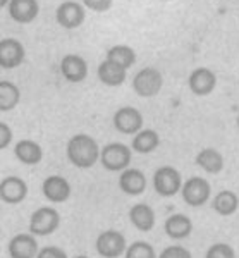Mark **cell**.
I'll return each instance as SVG.
<instances>
[{"mask_svg": "<svg viewBox=\"0 0 239 258\" xmlns=\"http://www.w3.org/2000/svg\"><path fill=\"white\" fill-rule=\"evenodd\" d=\"M67 159L71 164L78 169H90L96 164L100 159V150L98 143L91 138L90 135H76L67 141Z\"/></svg>", "mask_w": 239, "mask_h": 258, "instance_id": "obj_1", "label": "cell"}, {"mask_svg": "<svg viewBox=\"0 0 239 258\" xmlns=\"http://www.w3.org/2000/svg\"><path fill=\"white\" fill-rule=\"evenodd\" d=\"M133 159V148H129L124 143H107L102 148L100 153V162H102L103 169L110 170V172H121L129 167Z\"/></svg>", "mask_w": 239, "mask_h": 258, "instance_id": "obj_2", "label": "cell"}, {"mask_svg": "<svg viewBox=\"0 0 239 258\" xmlns=\"http://www.w3.org/2000/svg\"><path fill=\"white\" fill-rule=\"evenodd\" d=\"M183 179L179 170H175L170 165H163L157 169L153 174V188L162 198H170L177 195L183 189Z\"/></svg>", "mask_w": 239, "mask_h": 258, "instance_id": "obj_3", "label": "cell"}, {"mask_svg": "<svg viewBox=\"0 0 239 258\" xmlns=\"http://www.w3.org/2000/svg\"><path fill=\"white\" fill-rule=\"evenodd\" d=\"M162 85H163V78L160 71L153 68L141 69L133 80L134 93L141 98H152L155 95H158L162 90Z\"/></svg>", "mask_w": 239, "mask_h": 258, "instance_id": "obj_4", "label": "cell"}, {"mask_svg": "<svg viewBox=\"0 0 239 258\" xmlns=\"http://www.w3.org/2000/svg\"><path fill=\"white\" fill-rule=\"evenodd\" d=\"M61 224V215L52 207H40L38 210L33 212L29 219V231L33 236H48L57 231Z\"/></svg>", "mask_w": 239, "mask_h": 258, "instance_id": "obj_5", "label": "cell"}, {"mask_svg": "<svg viewBox=\"0 0 239 258\" xmlns=\"http://www.w3.org/2000/svg\"><path fill=\"white\" fill-rule=\"evenodd\" d=\"M96 253L103 258H117L123 253H126L128 244H126V238L115 229H108L103 231L102 234L96 238L95 241Z\"/></svg>", "mask_w": 239, "mask_h": 258, "instance_id": "obj_6", "label": "cell"}, {"mask_svg": "<svg viewBox=\"0 0 239 258\" xmlns=\"http://www.w3.org/2000/svg\"><path fill=\"white\" fill-rule=\"evenodd\" d=\"M181 193H183L184 202H186L190 207H201L208 202V198H210L212 186L207 179L195 176V177H190L186 182H184Z\"/></svg>", "mask_w": 239, "mask_h": 258, "instance_id": "obj_7", "label": "cell"}, {"mask_svg": "<svg viewBox=\"0 0 239 258\" xmlns=\"http://www.w3.org/2000/svg\"><path fill=\"white\" fill-rule=\"evenodd\" d=\"M85 18H86L85 7L79 2H74V0L62 2L55 11L57 23L62 28H66V30H76V28H79L85 23Z\"/></svg>", "mask_w": 239, "mask_h": 258, "instance_id": "obj_8", "label": "cell"}, {"mask_svg": "<svg viewBox=\"0 0 239 258\" xmlns=\"http://www.w3.org/2000/svg\"><path fill=\"white\" fill-rule=\"evenodd\" d=\"M114 126L123 135H138L143 129V115L134 107H121L114 114Z\"/></svg>", "mask_w": 239, "mask_h": 258, "instance_id": "obj_9", "label": "cell"}, {"mask_svg": "<svg viewBox=\"0 0 239 258\" xmlns=\"http://www.w3.org/2000/svg\"><path fill=\"white\" fill-rule=\"evenodd\" d=\"M26 50L23 43L14 38H4L0 41V66L2 69H16L24 62Z\"/></svg>", "mask_w": 239, "mask_h": 258, "instance_id": "obj_10", "label": "cell"}, {"mask_svg": "<svg viewBox=\"0 0 239 258\" xmlns=\"http://www.w3.org/2000/svg\"><path fill=\"white\" fill-rule=\"evenodd\" d=\"M28 197V184L24 179L18 176H9L2 179L0 182V198L2 202L11 203V205H18V203L24 202Z\"/></svg>", "mask_w": 239, "mask_h": 258, "instance_id": "obj_11", "label": "cell"}, {"mask_svg": "<svg viewBox=\"0 0 239 258\" xmlns=\"http://www.w3.org/2000/svg\"><path fill=\"white\" fill-rule=\"evenodd\" d=\"M190 90L198 97H207L217 86V76L208 68H198L190 74Z\"/></svg>", "mask_w": 239, "mask_h": 258, "instance_id": "obj_12", "label": "cell"}, {"mask_svg": "<svg viewBox=\"0 0 239 258\" xmlns=\"http://www.w3.org/2000/svg\"><path fill=\"white\" fill-rule=\"evenodd\" d=\"M7 251L11 258H36L40 253L38 241L33 234H18L9 241Z\"/></svg>", "mask_w": 239, "mask_h": 258, "instance_id": "obj_13", "label": "cell"}, {"mask_svg": "<svg viewBox=\"0 0 239 258\" xmlns=\"http://www.w3.org/2000/svg\"><path fill=\"white\" fill-rule=\"evenodd\" d=\"M43 197L52 203H62L71 197V184L62 176H50L41 184Z\"/></svg>", "mask_w": 239, "mask_h": 258, "instance_id": "obj_14", "label": "cell"}, {"mask_svg": "<svg viewBox=\"0 0 239 258\" xmlns=\"http://www.w3.org/2000/svg\"><path fill=\"white\" fill-rule=\"evenodd\" d=\"M7 9H9V16L16 23L29 24L38 16L40 6L38 0H11Z\"/></svg>", "mask_w": 239, "mask_h": 258, "instance_id": "obj_15", "label": "cell"}, {"mask_svg": "<svg viewBox=\"0 0 239 258\" xmlns=\"http://www.w3.org/2000/svg\"><path fill=\"white\" fill-rule=\"evenodd\" d=\"M61 73L69 83H81L88 76V64L83 57L69 53L61 60Z\"/></svg>", "mask_w": 239, "mask_h": 258, "instance_id": "obj_16", "label": "cell"}, {"mask_svg": "<svg viewBox=\"0 0 239 258\" xmlns=\"http://www.w3.org/2000/svg\"><path fill=\"white\" fill-rule=\"evenodd\" d=\"M119 188L129 197H140L146 189V176L140 169H126L119 177Z\"/></svg>", "mask_w": 239, "mask_h": 258, "instance_id": "obj_17", "label": "cell"}, {"mask_svg": "<svg viewBox=\"0 0 239 258\" xmlns=\"http://www.w3.org/2000/svg\"><path fill=\"white\" fill-rule=\"evenodd\" d=\"M163 231L170 239H186L193 232V222L188 215L174 214L165 220Z\"/></svg>", "mask_w": 239, "mask_h": 258, "instance_id": "obj_18", "label": "cell"}, {"mask_svg": "<svg viewBox=\"0 0 239 258\" xmlns=\"http://www.w3.org/2000/svg\"><path fill=\"white\" fill-rule=\"evenodd\" d=\"M126 73H128V69H124L123 66L108 59L103 60L98 66V71H96L98 80L107 86H121L126 81Z\"/></svg>", "mask_w": 239, "mask_h": 258, "instance_id": "obj_19", "label": "cell"}, {"mask_svg": "<svg viewBox=\"0 0 239 258\" xmlns=\"http://www.w3.org/2000/svg\"><path fill=\"white\" fill-rule=\"evenodd\" d=\"M129 220L138 231L148 232L155 227V212L146 203H136L129 210Z\"/></svg>", "mask_w": 239, "mask_h": 258, "instance_id": "obj_20", "label": "cell"}, {"mask_svg": "<svg viewBox=\"0 0 239 258\" xmlns=\"http://www.w3.org/2000/svg\"><path fill=\"white\" fill-rule=\"evenodd\" d=\"M14 155L26 165H35L43 159V150L36 141L33 140H21L14 147Z\"/></svg>", "mask_w": 239, "mask_h": 258, "instance_id": "obj_21", "label": "cell"}, {"mask_svg": "<svg viewBox=\"0 0 239 258\" xmlns=\"http://www.w3.org/2000/svg\"><path fill=\"white\" fill-rule=\"evenodd\" d=\"M160 145V136L155 129H141L138 135H134V140L131 143V148L136 153L146 155V153H152L158 148Z\"/></svg>", "mask_w": 239, "mask_h": 258, "instance_id": "obj_22", "label": "cell"}, {"mask_svg": "<svg viewBox=\"0 0 239 258\" xmlns=\"http://www.w3.org/2000/svg\"><path fill=\"white\" fill-rule=\"evenodd\" d=\"M196 164L198 167L210 174H219L224 169V157L215 148H205L196 155Z\"/></svg>", "mask_w": 239, "mask_h": 258, "instance_id": "obj_23", "label": "cell"}, {"mask_svg": "<svg viewBox=\"0 0 239 258\" xmlns=\"http://www.w3.org/2000/svg\"><path fill=\"white\" fill-rule=\"evenodd\" d=\"M212 205H213V210H215L217 214L227 217V215H232L234 212L237 210L239 198H237L236 193H232V191L224 189V191H220V193H217V197L213 198Z\"/></svg>", "mask_w": 239, "mask_h": 258, "instance_id": "obj_24", "label": "cell"}, {"mask_svg": "<svg viewBox=\"0 0 239 258\" xmlns=\"http://www.w3.org/2000/svg\"><path fill=\"white\" fill-rule=\"evenodd\" d=\"M21 100V91L14 83L0 81V110L9 112L14 109Z\"/></svg>", "mask_w": 239, "mask_h": 258, "instance_id": "obj_25", "label": "cell"}, {"mask_svg": "<svg viewBox=\"0 0 239 258\" xmlns=\"http://www.w3.org/2000/svg\"><path fill=\"white\" fill-rule=\"evenodd\" d=\"M107 59L112 62H117L119 66H123L124 69H129L136 62V52L128 47V45H115V47L108 48Z\"/></svg>", "mask_w": 239, "mask_h": 258, "instance_id": "obj_26", "label": "cell"}, {"mask_svg": "<svg viewBox=\"0 0 239 258\" xmlns=\"http://www.w3.org/2000/svg\"><path fill=\"white\" fill-rule=\"evenodd\" d=\"M126 258H157L153 246L146 241H134L126 249Z\"/></svg>", "mask_w": 239, "mask_h": 258, "instance_id": "obj_27", "label": "cell"}, {"mask_svg": "<svg viewBox=\"0 0 239 258\" xmlns=\"http://www.w3.org/2000/svg\"><path fill=\"white\" fill-rule=\"evenodd\" d=\"M205 258H236V253L227 243H215L207 249Z\"/></svg>", "mask_w": 239, "mask_h": 258, "instance_id": "obj_28", "label": "cell"}, {"mask_svg": "<svg viewBox=\"0 0 239 258\" xmlns=\"http://www.w3.org/2000/svg\"><path fill=\"white\" fill-rule=\"evenodd\" d=\"M158 258H193V256L184 246L172 244V246H167L165 249H163L160 255H158Z\"/></svg>", "mask_w": 239, "mask_h": 258, "instance_id": "obj_29", "label": "cell"}, {"mask_svg": "<svg viewBox=\"0 0 239 258\" xmlns=\"http://www.w3.org/2000/svg\"><path fill=\"white\" fill-rule=\"evenodd\" d=\"M36 258H69L67 253L58 246H45L40 249L38 256Z\"/></svg>", "mask_w": 239, "mask_h": 258, "instance_id": "obj_30", "label": "cell"}, {"mask_svg": "<svg viewBox=\"0 0 239 258\" xmlns=\"http://www.w3.org/2000/svg\"><path fill=\"white\" fill-rule=\"evenodd\" d=\"M83 4L95 12H105L112 7V0H83Z\"/></svg>", "mask_w": 239, "mask_h": 258, "instance_id": "obj_31", "label": "cell"}, {"mask_svg": "<svg viewBox=\"0 0 239 258\" xmlns=\"http://www.w3.org/2000/svg\"><path fill=\"white\" fill-rule=\"evenodd\" d=\"M12 141V131L11 127L7 126L6 122L0 124V148H7L9 147V143Z\"/></svg>", "mask_w": 239, "mask_h": 258, "instance_id": "obj_32", "label": "cell"}, {"mask_svg": "<svg viewBox=\"0 0 239 258\" xmlns=\"http://www.w3.org/2000/svg\"><path fill=\"white\" fill-rule=\"evenodd\" d=\"M9 2H11V0H0V6L6 7V6H9Z\"/></svg>", "mask_w": 239, "mask_h": 258, "instance_id": "obj_33", "label": "cell"}, {"mask_svg": "<svg viewBox=\"0 0 239 258\" xmlns=\"http://www.w3.org/2000/svg\"><path fill=\"white\" fill-rule=\"evenodd\" d=\"M76 258H90V256H86V255H78Z\"/></svg>", "mask_w": 239, "mask_h": 258, "instance_id": "obj_34", "label": "cell"}, {"mask_svg": "<svg viewBox=\"0 0 239 258\" xmlns=\"http://www.w3.org/2000/svg\"><path fill=\"white\" fill-rule=\"evenodd\" d=\"M237 127H239V115H237Z\"/></svg>", "mask_w": 239, "mask_h": 258, "instance_id": "obj_35", "label": "cell"}, {"mask_svg": "<svg viewBox=\"0 0 239 258\" xmlns=\"http://www.w3.org/2000/svg\"><path fill=\"white\" fill-rule=\"evenodd\" d=\"M162 2H167V0H162Z\"/></svg>", "mask_w": 239, "mask_h": 258, "instance_id": "obj_36", "label": "cell"}]
</instances>
